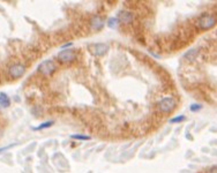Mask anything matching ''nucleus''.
<instances>
[{
    "mask_svg": "<svg viewBox=\"0 0 217 173\" xmlns=\"http://www.w3.org/2000/svg\"><path fill=\"white\" fill-rule=\"evenodd\" d=\"M185 119V117L184 115H178V117H176V118H172L170 120L171 124H176V122H180V121H182Z\"/></svg>",
    "mask_w": 217,
    "mask_h": 173,
    "instance_id": "obj_14",
    "label": "nucleus"
},
{
    "mask_svg": "<svg viewBox=\"0 0 217 173\" xmlns=\"http://www.w3.org/2000/svg\"><path fill=\"white\" fill-rule=\"evenodd\" d=\"M52 124H53L52 121H46V122H43V124H41L38 127H35L34 129H35V131H39V129H43V128H47V127L51 126Z\"/></svg>",
    "mask_w": 217,
    "mask_h": 173,
    "instance_id": "obj_13",
    "label": "nucleus"
},
{
    "mask_svg": "<svg viewBox=\"0 0 217 173\" xmlns=\"http://www.w3.org/2000/svg\"><path fill=\"white\" fill-rule=\"evenodd\" d=\"M67 46H72V43H70H70H67V44H65V45H63V46H61V47L64 49V47H67Z\"/></svg>",
    "mask_w": 217,
    "mask_h": 173,
    "instance_id": "obj_17",
    "label": "nucleus"
},
{
    "mask_svg": "<svg viewBox=\"0 0 217 173\" xmlns=\"http://www.w3.org/2000/svg\"><path fill=\"white\" fill-rule=\"evenodd\" d=\"M9 147H12V145H9ZM9 147H6V148H0V151H4V150H6V149H8Z\"/></svg>",
    "mask_w": 217,
    "mask_h": 173,
    "instance_id": "obj_18",
    "label": "nucleus"
},
{
    "mask_svg": "<svg viewBox=\"0 0 217 173\" xmlns=\"http://www.w3.org/2000/svg\"><path fill=\"white\" fill-rule=\"evenodd\" d=\"M189 109H191V111H193V112H196V111H200V110H201V105H200V104H192Z\"/></svg>",
    "mask_w": 217,
    "mask_h": 173,
    "instance_id": "obj_15",
    "label": "nucleus"
},
{
    "mask_svg": "<svg viewBox=\"0 0 217 173\" xmlns=\"http://www.w3.org/2000/svg\"><path fill=\"white\" fill-rule=\"evenodd\" d=\"M175 106H176V102H175L173 98H171V97L163 98L158 103L159 110L163 111V112H171L172 110L175 109Z\"/></svg>",
    "mask_w": 217,
    "mask_h": 173,
    "instance_id": "obj_2",
    "label": "nucleus"
},
{
    "mask_svg": "<svg viewBox=\"0 0 217 173\" xmlns=\"http://www.w3.org/2000/svg\"><path fill=\"white\" fill-rule=\"evenodd\" d=\"M133 20V14L131 12L127 11H121L119 13V16H118V21H120L121 23H129Z\"/></svg>",
    "mask_w": 217,
    "mask_h": 173,
    "instance_id": "obj_7",
    "label": "nucleus"
},
{
    "mask_svg": "<svg viewBox=\"0 0 217 173\" xmlns=\"http://www.w3.org/2000/svg\"><path fill=\"white\" fill-rule=\"evenodd\" d=\"M38 70L43 73L44 75H49L51 74L53 70H54V63H52V60H45L39 65Z\"/></svg>",
    "mask_w": 217,
    "mask_h": 173,
    "instance_id": "obj_4",
    "label": "nucleus"
},
{
    "mask_svg": "<svg viewBox=\"0 0 217 173\" xmlns=\"http://www.w3.org/2000/svg\"><path fill=\"white\" fill-rule=\"evenodd\" d=\"M118 19L117 17H111V19H109V21H107V25L110 27V28H116L118 24Z\"/></svg>",
    "mask_w": 217,
    "mask_h": 173,
    "instance_id": "obj_11",
    "label": "nucleus"
},
{
    "mask_svg": "<svg viewBox=\"0 0 217 173\" xmlns=\"http://www.w3.org/2000/svg\"><path fill=\"white\" fill-rule=\"evenodd\" d=\"M209 173H216V166L211 167V170L209 171Z\"/></svg>",
    "mask_w": 217,
    "mask_h": 173,
    "instance_id": "obj_16",
    "label": "nucleus"
},
{
    "mask_svg": "<svg viewBox=\"0 0 217 173\" xmlns=\"http://www.w3.org/2000/svg\"><path fill=\"white\" fill-rule=\"evenodd\" d=\"M90 50L93 51L94 54L96 56H103L105 54L107 50H109V46L107 44H103V43H100V44H93L90 46Z\"/></svg>",
    "mask_w": 217,
    "mask_h": 173,
    "instance_id": "obj_5",
    "label": "nucleus"
},
{
    "mask_svg": "<svg viewBox=\"0 0 217 173\" xmlns=\"http://www.w3.org/2000/svg\"><path fill=\"white\" fill-rule=\"evenodd\" d=\"M58 58L59 60L63 61V63H68L70 60H74L75 53L73 51H70V50H63V51L59 52Z\"/></svg>",
    "mask_w": 217,
    "mask_h": 173,
    "instance_id": "obj_6",
    "label": "nucleus"
},
{
    "mask_svg": "<svg viewBox=\"0 0 217 173\" xmlns=\"http://www.w3.org/2000/svg\"><path fill=\"white\" fill-rule=\"evenodd\" d=\"M24 72H25V67L21 63H15V65L9 67V75L12 76L13 79L21 77L24 74Z\"/></svg>",
    "mask_w": 217,
    "mask_h": 173,
    "instance_id": "obj_3",
    "label": "nucleus"
},
{
    "mask_svg": "<svg viewBox=\"0 0 217 173\" xmlns=\"http://www.w3.org/2000/svg\"><path fill=\"white\" fill-rule=\"evenodd\" d=\"M198 53H199V51L193 49V50H189L187 53H185L184 58H185L186 60H188V61H193L194 59L196 58V56H198Z\"/></svg>",
    "mask_w": 217,
    "mask_h": 173,
    "instance_id": "obj_10",
    "label": "nucleus"
},
{
    "mask_svg": "<svg viewBox=\"0 0 217 173\" xmlns=\"http://www.w3.org/2000/svg\"><path fill=\"white\" fill-rule=\"evenodd\" d=\"M72 138L82 140V141H88V140H90V136H88V135H81V134H75V135H72Z\"/></svg>",
    "mask_w": 217,
    "mask_h": 173,
    "instance_id": "obj_12",
    "label": "nucleus"
},
{
    "mask_svg": "<svg viewBox=\"0 0 217 173\" xmlns=\"http://www.w3.org/2000/svg\"><path fill=\"white\" fill-rule=\"evenodd\" d=\"M0 105L2 107H8L11 105V99H9V97L7 96L5 92L0 93Z\"/></svg>",
    "mask_w": 217,
    "mask_h": 173,
    "instance_id": "obj_9",
    "label": "nucleus"
},
{
    "mask_svg": "<svg viewBox=\"0 0 217 173\" xmlns=\"http://www.w3.org/2000/svg\"><path fill=\"white\" fill-rule=\"evenodd\" d=\"M103 20L100 19V17L98 16H94L93 17V20H91V27H93V29H95V30H98V29H100L102 27H103Z\"/></svg>",
    "mask_w": 217,
    "mask_h": 173,
    "instance_id": "obj_8",
    "label": "nucleus"
},
{
    "mask_svg": "<svg viewBox=\"0 0 217 173\" xmlns=\"http://www.w3.org/2000/svg\"><path fill=\"white\" fill-rule=\"evenodd\" d=\"M216 23V19L212 14H203L198 21V25L201 29H210Z\"/></svg>",
    "mask_w": 217,
    "mask_h": 173,
    "instance_id": "obj_1",
    "label": "nucleus"
}]
</instances>
